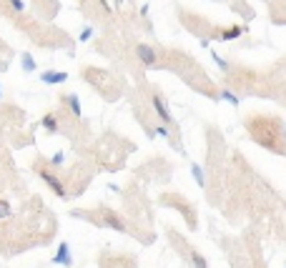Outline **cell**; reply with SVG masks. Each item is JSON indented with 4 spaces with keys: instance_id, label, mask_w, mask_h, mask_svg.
Segmentation results:
<instances>
[{
    "instance_id": "cell-12",
    "label": "cell",
    "mask_w": 286,
    "mask_h": 268,
    "mask_svg": "<svg viewBox=\"0 0 286 268\" xmlns=\"http://www.w3.org/2000/svg\"><path fill=\"white\" fill-rule=\"evenodd\" d=\"M40 126L48 130V133H58V130H60V123H58V115H55V113H45V115L40 118Z\"/></svg>"
},
{
    "instance_id": "cell-3",
    "label": "cell",
    "mask_w": 286,
    "mask_h": 268,
    "mask_svg": "<svg viewBox=\"0 0 286 268\" xmlns=\"http://www.w3.org/2000/svg\"><path fill=\"white\" fill-rule=\"evenodd\" d=\"M48 166H50V163L48 160H43V158H38L35 163H33V168H35V173L43 178V181L45 183H48V188L55 193V196H60V198H66L68 196V190H66V186H63V181H60V178L55 175V173H50L48 171Z\"/></svg>"
},
{
    "instance_id": "cell-23",
    "label": "cell",
    "mask_w": 286,
    "mask_h": 268,
    "mask_svg": "<svg viewBox=\"0 0 286 268\" xmlns=\"http://www.w3.org/2000/svg\"><path fill=\"white\" fill-rule=\"evenodd\" d=\"M0 98H3V88H0Z\"/></svg>"
},
{
    "instance_id": "cell-2",
    "label": "cell",
    "mask_w": 286,
    "mask_h": 268,
    "mask_svg": "<svg viewBox=\"0 0 286 268\" xmlns=\"http://www.w3.org/2000/svg\"><path fill=\"white\" fill-rule=\"evenodd\" d=\"M75 216H83L88 221L98 223V226H108V228H116V231H128L126 221L120 218L118 213H113L111 208H98V216L96 213H81V211H75Z\"/></svg>"
},
{
    "instance_id": "cell-17",
    "label": "cell",
    "mask_w": 286,
    "mask_h": 268,
    "mask_svg": "<svg viewBox=\"0 0 286 268\" xmlns=\"http://www.w3.org/2000/svg\"><path fill=\"white\" fill-rule=\"evenodd\" d=\"M10 213V205L5 203V201H0V218H3V216H8Z\"/></svg>"
},
{
    "instance_id": "cell-20",
    "label": "cell",
    "mask_w": 286,
    "mask_h": 268,
    "mask_svg": "<svg viewBox=\"0 0 286 268\" xmlns=\"http://www.w3.org/2000/svg\"><path fill=\"white\" fill-rule=\"evenodd\" d=\"M90 35H93V28H85V31H83V33H81V40H83V43H85V40H88V38H90Z\"/></svg>"
},
{
    "instance_id": "cell-15",
    "label": "cell",
    "mask_w": 286,
    "mask_h": 268,
    "mask_svg": "<svg viewBox=\"0 0 286 268\" xmlns=\"http://www.w3.org/2000/svg\"><path fill=\"white\" fill-rule=\"evenodd\" d=\"M191 171H193V178L199 181V186L203 188V173H201V166H199V163H193V166H191Z\"/></svg>"
},
{
    "instance_id": "cell-19",
    "label": "cell",
    "mask_w": 286,
    "mask_h": 268,
    "mask_svg": "<svg viewBox=\"0 0 286 268\" xmlns=\"http://www.w3.org/2000/svg\"><path fill=\"white\" fill-rule=\"evenodd\" d=\"M60 163H63V153H55V156H53V160H50V166H55V168H58Z\"/></svg>"
},
{
    "instance_id": "cell-4",
    "label": "cell",
    "mask_w": 286,
    "mask_h": 268,
    "mask_svg": "<svg viewBox=\"0 0 286 268\" xmlns=\"http://www.w3.org/2000/svg\"><path fill=\"white\" fill-rule=\"evenodd\" d=\"M135 58L143 63V68H161V55L151 43H138L135 46Z\"/></svg>"
},
{
    "instance_id": "cell-14",
    "label": "cell",
    "mask_w": 286,
    "mask_h": 268,
    "mask_svg": "<svg viewBox=\"0 0 286 268\" xmlns=\"http://www.w3.org/2000/svg\"><path fill=\"white\" fill-rule=\"evenodd\" d=\"M221 98H223V100H229L231 106H238V98H236V95L229 91V88H223V91H221Z\"/></svg>"
},
{
    "instance_id": "cell-7",
    "label": "cell",
    "mask_w": 286,
    "mask_h": 268,
    "mask_svg": "<svg viewBox=\"0 0 286 268\" xmlns=\"http://www.w3.org/2000/svg\"><path fill=\"white\" fill-rule=\"evenodd\" d=\"M161 201H171V203H176L173 208H178L181 213H186V218H188V228H196V213L188 208V203H186V201H181L178 196H163Z\"/></svg>"
},
{
    "instance_id": "cell-22",
    "label": "cell",
    "mask_w": 286,
    "mask_h": 268,
    "mask_svg": "<svg viewBox=\"0 0 286 268\" xmlns=\"http://www.w3.org/2000/svg\"><path fill=\"white\" fill-rule=\"evenodd\" d=\"M120 3H123V0H116V5H120Z\"/></svg>"
},
{
    "instance_id": "cell-5",
    "label": "cell",
    "mask_w": 286,
    "mask_h": 268,
    "mask_svg": "<svg viewBox=\"0 0 286 268\" xmlns=\"http://www.w3.org/2000/svg\"><path fill=\"white\" fill-rule=\"evenodd\" d=\"M151 106H153V110H156V115H158V121H161V123L176 128V121H173V115L168 113V106H166V100H163L161 93L153 91V95H151Z\"/></svg>"
},
{
    "instance_id": "cell-6",
    "label": "cell",
    "mask_w": 286,
    "mask_h": 268,
    "mask_svg": "<svg viewBox=\"0 0 286 268\" xmlns=\"http://www.w3.org/2000/svg\"><path fill=\"white\" fill-rule=\"evenodd\" d=\"M178 251L181 253H186V258L191 261V266L193 268H208V263H206V258L201 256L196 248H191V243H186V241H178Z\"/></svg>"
},
{
    "instance_id": "cell-16",
    "label": "cell",
    "mask_w": 286,
    "mask_h": 268,
    "mask_svg": "<svg viewBox=\"0 0 286 268\" xmlns=\"http://www.w3.org/2000/svg\"><path fill=\"white\" fill-rule=\"evenodd\" d=\"M214 61L219 63V68H221V70H229V63H226V61H223L221 55H214Z\"/></svg>"
},
{
    "instance_id": "cell-21",
    "label": "cell",
    "mask_w": 286,
    "mask_h": 268,
    "mask_svg": "<svg viewBox=\"0 0 286 268\" xmlns=\"http://www.w3.org/2000/svg\"><path fill=\"white\" fill-rule=\"evenodd\" d=\"M5 68H8V65H5V63H3V65H0V70H5Z\"/></svg>"
},
{
    "instance_id": "cell-8",
    "label": "cell",
    "mask_w": 286,
    "mask_h": 268,
    "mask_svg": "<svg viewBox=\"0 0 286 268\" xmlns=\"http://www.w3.org/2000/svg\"><path fill=\"white\" fill-rule=\"evenodd\" d=\"M60 103L73 113V118H81L83 115V108H81V100H78V95L75 93H66V95H60Z\"/></svg>"
},
{
    "instance_id": "cell-9",
    "label": "cell",
    "mask_w": 286,
    "mask_h": 268,
    "mask_svg": "<svg viewBox=\"0 0 286 268\" xmlns=\"http://www.w3.org/2000/svg\"><path fill=\"white\" fill-rule=\"evenodd\" d=\"M40 80L45 85H60V83L68 80V73H63V70H45V73H40Z\"/></svg>"
},
{
    "instance_id": "cell-10",
    "label": "cell",
    "mask_w": 286,
    "mask_h": 268,
    "mask_svg": "<svg viewBox=\"0 0 286 268\" xmlns=\"http://www.w3.org/2000/svg\"><path fill=\"white\" fill-rule=\"evenodd\" d=\"M244 31H246L244 25H234V28H229V31H214V38L216 40H234V38H238Z\"/></svg>"
},
{
    "instance_id": "cell-11",
    "label": "cell",
    "mask_w": 286,
    "mask_h": 268,
    "mask_svg": "<svg viewBox=\"0 0 286 268\" xmlns=\"http://www.w3.org/2000/svg\"><path fill=\"white\" fill-rule=\"evenodd\" d=\"M53 263L73 266V258H70V246H68V243H60V246H58V253L53 256Z\"/></svg>"
},
{
    "instance_id": "cell-18",
    "label": "cell",
    "mask_w": 286,
    "mask_h": 268,
    "mask_svg": "<svg viewBox=\"0 0 286 268\" xmlns=\"http://www.w3.org/2000/svg\"><path fill=\"white\" fill-rule=\"evenodd\" d=\"M10 8L15 13H23V3H20V0H10Z\"/></svg>"
},
{
    "instance_id": "cell-1",
    "label": "cell",
    "mask_w": 286,
    "mask_h": 268,
    "mask_svg": "<svg viewBox=\"0 0 286 268\" xmlns=\"http://www.w3.org/2000/svg\"><path fill=\"white\" fill-rule=\"evenodd\" d=\"M246 130L261 148H266V151H271V153L286 156V130H284L279 118L253 113V115L246 118Z\"/></svg>"
},
{
    "instance_id": "cell-13",
    "label": "cell",
    "mask_w": 286,
    "mask_h": 268,
    "mask_svg": "<svg viewBox=\"0 0 286 268\" xmlns=\"http://www.w3.org/2000/svg\"><path fill=\"white\" fill-rule=\"evenodd\" d=\"M20 61H23V68H25L28 73H33V70H35V61H33V55H30V53H23Z\"/></svg>"
}]
</instances>
